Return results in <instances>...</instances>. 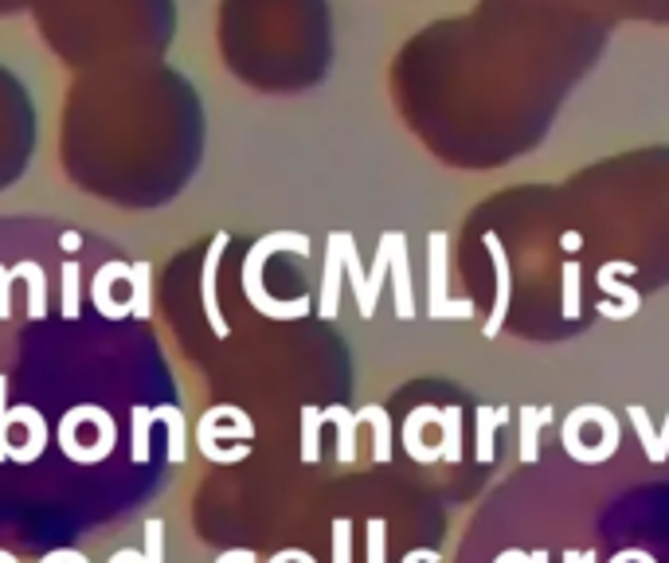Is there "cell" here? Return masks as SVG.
Returning <instances> with one entry per match:
<instances>
[{
	"label": "cell",
	"mask_w": 669,
	"mask_h": 563,
	"mask_svg": "<svg viewBox=\"0 0 669 563\" xmlns=\"http://www.w3.org/2000/svg\"><path fill=\"white\" fill-rule=\"evenodd\" d=\"M333 563H352V525L333 520Z\"/></svg>",
	"instance_id": "d6986e66"
},
{
	"label": "cell",
	"mask_w": 669,
	"mask_h": 563,
	"mask_svg": "<svg viewBox=\"0 0 669 563\" xmlns=\"http://www.w3.org/2000/svg\"><path fill=\"white\" fill-rule=\"evenodd\" d=\"M560 274H563V317H580V298H583V290H580V278H583L580 263H575V258H568Z\"/></svg>",
	"instance_id": "2e32d148"
},
{
	"label": "cell",
	"mask_w": 669,
	"mask_h": 563,
	"mask_svg": "<svg viewBox=\"0 0 669 563\" xmlns=\"http://www.w3.org/2000/svg\"><path fill=\"white\" fill-rule=\"evenodd\" d=\"M439 427H442V442L439 454L442 462H462V407H439Z\"/></svg>",
	"instance_id": "7c38bea8"
},
{
	"label": "cell",
	"mask_w": 669,
	"mask_h": 563,
	"mask_svg": "<svg viewBox=\"0 0 669 563\" xmlns=\"http://www.w3.org/2000/svg\"><path fill=\"white\" fill-rule=\"evenodd\" d=\"M387 552V525L384 520H369V563H384Z\"/></svg>",
	"instance_id": "ffe728a7"
},
{
	"label": "cell",
	"mask_w": 669,
	"mask_h": 563,
	"mask_svg": "<svg viewBox=\"0 0 669 563\" xmlns=\"http://www.w3.org/2000/svg\"><path fill=\"white\" fill-rule=\"evenodd\" d=\"M435 258H431V274H435V286H431V317H474V301L462 298V301H447V235H435Z\"/></svg>",
	"instance_id": "5b68a950"
},
{
	"label": "cell",
	"mask_w": 669,
	"mask_h": 563,
	"mask_svg": "<svg viewBox=\"0 0 669 563\" xmlns=\"http://www.w3.org/2000/svg\"><path fill=\"white\" fill-rule=\"evenodd\" d=\"M509 419H513L509 407H478V462H482V466H490L493 457H497L493 434H497V427H505Z\"/></svg>",
	"instance_id": "30bf717a"
},
{
	"label": "cell",
	"mask_w": 669,
	"mask_h": 563,
	"mask_svg": "<svg viewBox=\"0 0 669 563\" xmlns=\"http://www.w3.org/2000/svg\"><path fill=\"white\" fill-rule=\"evenodd\" d=\"M357 422H369L372 427V434H376V439H372V457H376V462H392V419H387V411L384 407H361V411H357Z\"/></svg>",
	"instance_id": "8fae6325"
},
{
	"label": "cell",
	"mask_w": 669,
	"mask_h": 563,
	"mask_svg": "<svg viewBox=\"0 0 669 563\" xmlns=\"http://www.w3.org/2000/svg\"><path fill=\"white\" fill-rule=\"evenodd\" d=\"M150 415H153V422H165V427H168V462H173V466H180V462L188 457V446H185L188 419H185V411H180V407H150Z\"/></svg>",
	"instance_id": "9c48e42d"
},
{
	"label": "cell",
	"mask_w": 669,
	"mask_h": 563,
	"mask_svg": "<svg viewBox=\"0 0 669 563\" xmlns=\"http://www.w3.org/2000/svg\"><path fill=\"white\" fill-rule=\"evenodd\" d=\"M493 563H528V552H520V548H509V552H502Z\"/></svg>",
	"instance_id": "603a6c76"
},
{
	"label": "cell",
	"mask_w": 669,
	"mask_h": 563,
	"mask_svg": "<svg viewBox=\"0 0 669 563\" xmlns=\"http://www.w3.org/2000/svg\"><path fill=\"white\" fill-rule=\"evenodd\" d=\"M4 391H9V379L0 376V462H9L12 446H9V404H4Z\"/></svg>",
	"instance_id": "44dd1931"
},
{
	"label": "cell",
	"mask_w": 669,
	"mask_h": 563,
	"mask_svg": "<svg viewBox=\"0 0 669 563\" xmlns=\"http://www.w3.org/2000/svg\"><path fill=\"white\" fill-rule=\"evenodd\" d=\"M427 422H439V407H415L412 415H407V422H404V446H407V454L415 457V462H423V466H431V462H439V446H423V427Z\"/></svg>",
	"instance_id": "52a82bcc"
},
{
	"label": "cell",
	"mask_w": 669,
	"mask_h": 563,
	"mask_svg": "<svg viewBox=\"0 0 669 563\" xmlns=\"http://www.w3.org/2000/svg\"><path fill=\"white\" fill-rule=\"evenodd\" d=\"M47 44L70 63H157L173 0H35Z\"/></svg>",
	"instance_id": "6da1fadb"
},
{
	"label": "cell",
	"mask_w": 669,
	"mask_h": 563,
	"mask_svg": "<svg viewBox=\"0 0 669 563\" xmlns=\"http://www.w3.org/2000/svg\"><path fill=\"white\" fill-rule=\"evenodd\" d=\"M563 563H595V555H591V552H563Z\"/></svg>",
	"instance_id": "d4e9b609"
},
{
	"label": "cell",
	"mask_w": 669,
	"mask_h": 563,
	"mask_svg": "<svg viewBox=\"0 0 669 563\" xmlns=\"http://www.w3.org/2000/svg\"><path fill=\"white\" fill-rule=\"evenodd\" d=\"M337 274H341V235L333 239V255L326 266V294H321V317L337 313Z\"/></svg>",
	"instance_id": "e0dca14e"
},
{
	"label": "cell",
	"mask_w": 669,
	"mask_h": 563,
	"mask_svg": "<svg viewBox=\"0 0 669 563\" xmlns=\"http://www.w3.org/2000/svg\"><path fill=\"white\" fill-rule=\"evenodd\" d=\"M611 563H630V555H626V552H618V555H611ZM646 563H654V560H646Z\"/></svg>",
	"instance_id": "4316f807"
},
{
	"label": "cell",
	"mask_w": 669,
	"mask_h": 563,
	"mask_svg": "<svg viewBox=\"0 0 669 563\" xmlns=\"http://www.w3.org/2000/svg\"><path fill=\"white\" fill-rule=\"evenodd\" d=\"M556 419L552 407H517V457L533 466L540 457V431Z\"/></svg>",
	"instance_id": "8992f818"
},
{
	"label": "cell",
	"mask_w": 669,
	"mask_h": 563,
	"mask_svg": "<svg viewBox=\"0 0 669 563\" xmlns=\"http://www.w3.org/2000/svg\"><path fill=\"white\" fill-rule=\"evenodd\" d=\"M321 422H333L337 427V457H341L344 466L357 462V411L349 407H321Z\"/></svg>",
	"instance_id": "ba28073f"
},
{
	"label": "cell",
	"mask_w": 669,
	"mask_h": 563,
	"mask_svg": "<svg viewBox=\"0 0 669 563\" xmlns=\"http://www.w3.org/2000/svg\"><path fill=\"white\" fill-rule=\"evenodd\" d=\"M141 563H165V520H145V548H141Z\"/></svg>",
	"instance_id": "ac0fdd59"
},
{
	"label": "cell",
	"mask_w": 669,
	"mask_h": 563,
	"mask_svg": "<svg viewBox=\"0 0 669 563\" xmlns=\"http://www.w3.org/2000/svg\"><path fill=\"white\" fill-rule=\"evenodd\" d=\"M666 422H669V415H666Z\"/></svg>",
	"instance_id": "f1b7e54d"
},
{
	"label": "cell",
	"mask_w": 669,
	"mask_h": 563,
	"mask_svg": "<svg viewBox=\"0 0 669 563\" xmlns=\"http://www.w3.org/2000/svg\"><path fill=\"white\" fill-rule=\"evenodd\" d=\"M528 563H548V552L540 548V552H528Z\"/></svg>",
	"instance_id": "484cf974"
},
{
	"label": "cell",
	"mask_w": 669,
	"mask_h": 563,
	"mask_svg": "<svg viewBox=\"0 0 669 563\" xmlns=\"http://www.w3.org/2000/svg\"><path fill=\"white\" fill-rule=\"evenodd\" d=\"M485 251L493 258V271H497V298H493V313L485 317V336H497L505 325V317H509V294H513V274H509V255H505L502 239L497 231H485Z\"/></svg>",
	"instance_id": "277c9868"
},
{
	"label": "cell",
	"mask_w": 669,
	"mask_h": 563,
	"mask_svg": "<svg viewBox=\"0 0 669 563\" xmlns=\"http://www.w3.org/2000/svg\"><path fill=\"white\" fill-rule=\"evenodd\" d=\"M423 560L435 563V560H439V555H435V552H407V555H404V563H423Z\"/></svg>",
	"instance_id": "cb8c5ba5"
},
{
	"label": "cell",
	"mask_w": 669,
	"mask_h": 563,
	"mask_svg": "<svg viewBox=\"0 0 669 563\" xmlns=\"http://www.w3.org/2000/svg\"><path fill=\"white\" fill-rule=\"evenodd\" d=\"M626 415H630L634 431H638V439H643L646 457H650L654 466H661V462H666V454H661V446H658V431H654V422H650V415H646V407L634 404V407H626Z\"/></svg>",
	"instance_id": "4fadbf2b"
},
{
	"label": "cell",
	"mask_w": 669,
	"mask_h": 563,
	"mask_svg": "<svg viewBox=\"0 0 669 563\" xmlns=\"http://www.w3.org/2000/svg\"><path fill=\"white\" fill-rule=\"evenodd\" d=\"M271 563H286V555H282V552H278V555H274V560H271Z\"/></svg>",
	"instance_id": "83f0119b"
},
{
	"label": "cell",
	"mask_w": 669,
	"mask_h": 563,
	"mask_svg": "<svg viewBox=\"0 0 669 563\" xmlns=\"http://www.w3.org/2000/svg\"><path fill=\"white\" fill-rule=\"evenodd\" d=\"M216 563H255V552H251V548H231V552H223Z\"/></svg>",
	"instance_id": "7402d4cb"
},
{
	"label": "cell",
	"mask_w": 669,
	"mask_h": 563,
	"mask_svg": "<svg viewBox=\"0 0 669 563\" xmlns=\"http://www.w3.org/2000/svg\"><path fill=\"white\" fill-rule=\"evenodd\" d=\"M130 422H133V454L130 457L138 466H145V462H150V427H153L150 407H133Z\"/></svg>",
	"instance_id": "9a60e30c"
},
{
	"label": "cell",
	"mask_w": 669,
	"mask_h": 563,
	"mask_svg": "<svg viewBox=\"0 0 669 563\" xmlns=\"http://www.w3.org/2000/svg\"><path fill=\"white\" fill-rule=\"evenodd\" d=\"M317 434H321V407H301V462L306 466H314L317 457H321Z\"/></svg>",
	"instance_id": "5bb4252c"
},
{
	"label": "cell",
	"mask_w": 669,
	"mask_h": 563,
	"mask_svg": "<svg viewBox=\"0 0 669 563\" xmlns=\"http://www.w3.org/2000/svg\"><path fill=\"white\" fill-rule=\"evenodd\" d=\"M231 239L228 235H216L208 246V255H204V266H200V298H204V317H208V329L220 341H228L231 336V325H228V317L220 313V301H216V271H220L223 263V251H228Z\"/></svg>",
	"instance_id": "3957f363"
},
{
	"label": "cell",
	"mask_w": 669,
	"mask_h": 563,
	"mask_svg": "<svg viewBox=\"0 0 669 563\" xmlns=\"http://www.w3.org/2000/svg\"><path fill=\"white\" fill-rule=\"evenodd\" d=\"M220 44L231 70L246 82H259L263 67H306L309 79H321L326 63L333 59L329 9L326 0H286L278 20L263 0H228Z\"/></svg>",
	"instance_id": "7a4b0ae2"
}]
</instances>
